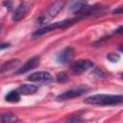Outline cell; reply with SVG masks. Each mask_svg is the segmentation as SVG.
Returning <instances> with one entry per match:
<instances>
[{"instance_id":"6da1fadb","label":"cell","mask_w":123,"mask_h":123,"mask_svg":"<svg viewBox=\"0 0 123 123\" xmlns=\"http://www.w3.org/2000/svg\"><path fill=\"white\" fill-rule=\"evenodd\" d=\"M84 102L89 105H100V106L117 105L123 102V96L111 95V94H94L86 97L84 100Z\"/></svg>"},{"instance_id":"7a4b0ae2","label":"cell","mask_w":123,"mask_h":123,"mask_svg":"<svg viewBox=\"0 0 123 123\" xmlns=\"http://www.w3.org/2000/svg\"><path fill=\"white\" fill-rule=\"evenodd\" d=\"M64 2L63 1H57L52 3L47 10H45L37 18V23L38 24H45L48 23L49 21H51L63 8L64 6Z\"/></svg>"},{"instance_id":"3957f363","label":"cell","mask_w":123,"mask_h":123,"mask_svg":"<svg viewBox=\"0 0 123 123\" xmlns=\"http://www.w3.org/2000/svg\"><path fill=\"white\" fill-rule=\"evenodd\" d=\"M80 18L77 17V18H71V19H65V20H62V21H58V22H55V23H51L37 31H36L34 34H33V37H39V36H42L44 35L45 33H48V32H51V31H54V30H57V29H62V28H66V27H69L73 24H75Z\"/></svg>"},{"instance_id":"277c9868","label":"cell","mask_w":123,"mask_h":123,"mask_svg":"<svg viewBox=\"0 0 123 123\" xmlns=\"http://www.w3.org/2000/svg\"><path fill=\"white\" fill-rule=\"evenodd\" d=\"M89 88L88 87H79V88H74V89H70V90H66L61 94H59L56 97L57 101H66V100H70L76 97H79L83 94H85Z\"/></svg>"},{"instance_id":"5b68a950","label":"cell","mask_w":123,"mask_h":123,"mask_svg":"<svg viewBox=\"0 0 123 123\" xmlns=\"http://www.w3.org/2000/svg\"><path fill=\"white\" fill-rule=\"evenodd\" d=\"M94 66L93 62L89 60H78L70 65V69L75 74H81Z\"/></svg>"},{"instance_id":"8992f818","label":"cell","mask_w":123,"mask_h":123,"mask_svg":"<svg viewBox=\"0 0 123 123\" xmlns=\"http://www.w3.org/2000/svg\"><path fill=\"white\" fill-rule=\"evenodd\" d=\"M27 80L30 82H42V83L49 84L54 81V78L47 71H38V72H34L31 75H29Z\"/></svg>"},{"instance_id":"52a82bcc","label":"cell","mask_w":123,"mask_h":123,"mask_svg":"<svg viewBox=\"0 0 123 123\" xmlns=\"http://www.w3.org/2000/svg\"><path fill=\"white\" fill-rule=\"evenodd\" d=\"M39 61H40V58L37 57V56L29 59L22 66L17 68V70L15 71V74H23V73H26V72L36 68L39 64Z\"/></svg>"},{"instance_id":"ba28073f","label":"cell","mask_w":123,"mask_h":123,"mask_svg":"<svg viewBox=\"0 0 123 123\" xmlns=\"http://www.w3.org/2000/svg\"><path fill=\"white\" fill-rule=\"evenodd\" d=\"M73 56H74V49L70 46H67L58 55L57 61L59 63L64 64V63H67L68 62H70L72 60Z\"/></svg>"},{"instance_id":"9c48e42d","label":"cell","mask_w":123,"mask_h":123,"mask_svg":"<svg viewBox=\"0 0 123 123\" xmlns=\"http://www.w3.org/2000/svg\"><path fill=\"white\" fill-rule=\"evenodd\" d=\"M19 64H20V61L17 59H13V60H10L5 62L1 67H0V72L1 73H5L8 71H11L12 69H17L19 68Z\"/></svg>"},{"instance_id":"30bf717a","label":"cell","mask_w":123,"mask_h":123,"mask_svg":"<svg viewBox=\"0 0 123 123\" xmlns=\"http://www.w3.org/2000/svg\"><path fill=\"white\" fill-rule=\"evenodd\" d=\"M27 9L28 8H27V6H26L25 3H20L16 7V9L14 10V12H13L12 20L13 21H19V20H21L25 16V14L27 12Z\"/></svg>"},{"instance_id":"8fae6325","label":"cell","mask_w":123,"mask_h":123,"mask_svg":"<svg viewBox=\"0 0 123 123\" xmlns=\"http://www.w3.org/2000/svg\"><path fill=\"white\" fill-rule=\"evenodd\" d=\"M38 87L36 85H32V84H23L18 87V92L22 95H32L35 94L37 91Z\"/></svg>"},{"instance_id":"7c38bea8","label":"cell","mask_w":123,"mask_h":123,"mask_svg":"<svg viewBox=\"0 0 123 123\" xmlns=\"http://www.w3.org/2000/svg\"><path fill=\"white\" fill-rule=\"evenodd\" d=\"M20 98H21V94L18 92L17 89L11 90L5 96V100L7 102H10V103H18L20 101Z\"/></svg>"},{"instance_id":"4fadbf2b","label":"cell","mask_w":123,"mask_h":123,"mask_svg":"<svg viewBox=\"0 0 123 123\" xmlns=\"http://www.w3.org/2000/svg\"><path fill=\"white\" fill-rule=\"evenodd\" d=\"M0 122L1 123H18L19 118L17 115L13 113H6L0 116Z\"/></svg>"},{"instance_id":"5bb4252c","label":"cell","mask_w":123,"mask_h":123,"mask_svg":"<svg viewBox=\"0 0 123 123\" xmlns=\"http://www.w3.org/2000/svg\"><path fill=\"white\" fill-rule=\"evenodd\" d=\"M86 4V1H76V2H74L72 5H71V7H70V10L72 11V12H74L75 13L83 7V6H85Z\"/></svg>"},{"instance_id":"9a60e30c","label":"cell","mask_w":123,"mask_h":123,"mask_svg":"<svg viewBox=\"0 0 123 123\" xmlns=\"http://www.w3.org/2000/svg\"><path fill=\"white\" fill-rule=\"evenodd\" d=\"M56 80L59 83H65L68 81V75L65 72H59L56 75Z\"/></svg>"},{"instance_id":"2e32d148","label":"cell","mask_w":123,"mask_h":123,"mask_svg":"<svg viewBox=\"0 0 123 123\" xmlns=\"http://www.w3.org/2000/svg\"><path fill=\"white\" fill-rule=\"evenodd\" d=\"M107 59L111 62H116L119 61L120 56L118 54H116V53H110V54L107 55Z\"/></svg>"},{"instance_id":"e0dca14e","label":"cell","mask_w":123,"mask_h":123,"mask_svg":"<svg viewBox=\"0 0 123 123\" xmlns=\"http://www.w3.org/2000/svg\"><path fill=\"white\" fill-rule=\"evenodd\" d=\"M94 74H96V76L99 77V78H101V77H105V73H104L101 69H99V68H96V69L94 70Z\"/></svg>"},{"instance_id":"ac0fdd59","label":"cell","mask_w":123,"mask_h":123,"mask_svg":"<svg viewBox=\"0 0 123 123\" xmlns=\"http://www.w3.org/2000/svg\"><path fill=\"white\" fill-rule=\"evenodd\" d=\"M79 121H80V117H77V116H72L67 119V123H77Z\"/></svg>"},{"instance_id":"d6986e66","label":"cell","mask_w":123,"mask_h":123,"mask_svg":"<svg viewBox=\"0 0 123 123\" xmlns=\"http://www.w3.org/2000/svg\"><path fill=\"white\" fill-rule=\"evenodd\" d=\"M10 47V43H0V50L7 49Z\"/></svg>"},{"instance_id":"ffe728a7","label":"cell","mask_w":123,"mask_h":123,"mask_svg":"<svg viewBox=\"0 0 123 123\" xmlns=\"http://www.w3.org/2000/svg\"><path fill=\"white\" fill-rule=\"evenodd\" d=\"M122 11H123V8L122 7H119L117 10H114L113 11V13H119L120 14V13H122Z\"/></svg>"},{"instance_id":"44dd1931","label":"cell","mask_w":123,"mask_h":123,"mask_svg":"<svg viewBox=\"0 0 123 123\" xmlns=\"http://www.w3.org/2000/svg\"><path fill=\"white\" fill-rule=\"evenodd\" d=\"M122 30H123V27L122 26H119V28L117 30H115V33L117 34H122Z\"/></svg>"}]
</instances>
